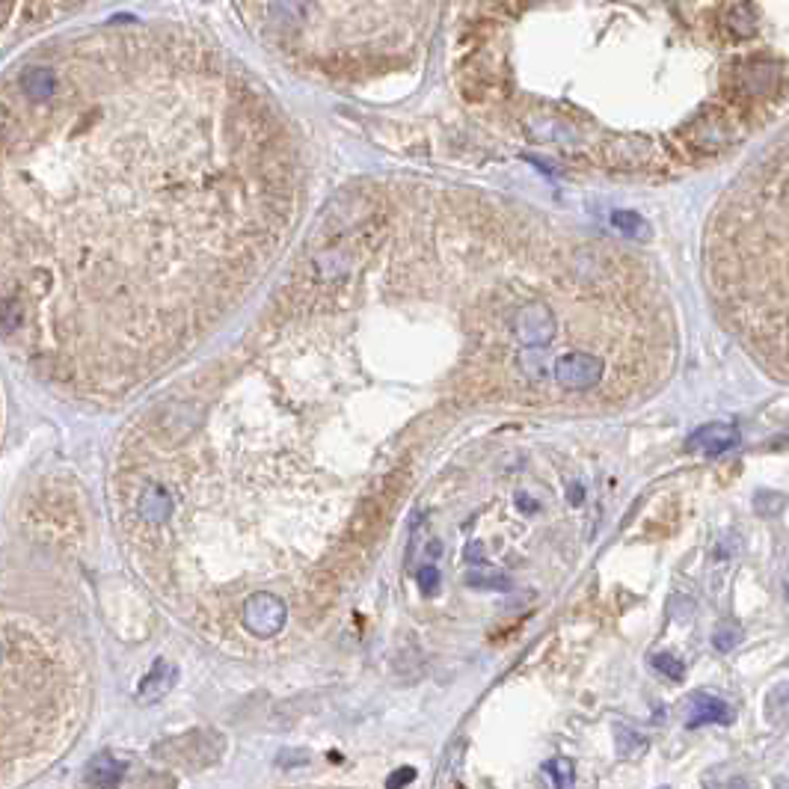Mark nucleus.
Returning <instances> with one entry per match:
<instances>
[{
    "label": "nucleus",
    "mask_w": 789,
    "mask_h": 789,
    "mask_svg": "<svg viewBox=\"0 0 789 789\" xmlns=\"http://www.w3.org/2000/svg\"><path fill=\"white\" fill-rule=\"evenodd\" d=\"M220 754H223V736L217 730H190L155 748V757L181 766V769H193V772L208 769L211 763L220 760Z\"/></svg>",
    "instance_id": "obj_2"
},
{
    "label": "nucleus",
    "mask_w": 789,
    "mask_h": 789,
    "mask_svg": "<svg viewBox=\"0 0 789 789\" xmlns=\"http://www.w3.org/2000/svg\"><path fill=\"white\" fill-rule=\"evenodd\" d=\"M712 641H715V650L727 653V650H733V647L739 644V629H736V626H721Z\"/></svg>",
    "instance_id": "obj_17"
},
{
    "label": "nucleus",
    "mask_w": 789,
    "mask_h": 789,
    "mask_svg": "<svg viewBox=\"0 0 789 789\" xmlns=\"http://www.w3.org/2000/svg\"><path fill=\"white\" fill-rule=\"evenodd\" d=\"M137 514L146 526H161L173 514V499L161 484H149L137 499Z\"/></svg>",
    "instance_id": "obj_7"
},
{
    "label": "nucleus",
    "mask_w": 789,
    "mask_h": 789,
    "mask_svg": "<svg viewBox=\"0 0 789 789\" xmlns=\"http://www.w3.org/2000/svg\"><path fill=\"white\" fill-rule=\"evenodd\" d=\"M739 442V434L727 425H706L701 431H695L692 439H689V448L695 451H703L706 457H715L727 448H733Z\"/></svg>",
    "instance_id": "obj_8"
},
{
    "label": "nucleus",
    "mask_w": 789,
    "mask_h": 789,
    "mask_svg": "<svg viewBox=\"0 0 789 789\" xmlns=\"http://www.w3.org/2000/svg\"><path fill=\"white\" fill-rule=\"evenodd\" d=\"M703 279L721 327L769 377L789 383V134L712 211Z\"/></svg>",
    "instance_id": "obj_1"
},
{
    "label": "nucleus",
    "mask_w": 789,
    "mask_h": 789,
    "mask_svg": "<svg viewBox=\"0 0 789 789\" xmlns=\"http://www.w3.org/2000/svg\"><path fill=\"white\" fill-rule=\"evenodd\" d=\"M413 778H416L413 769H407V772H395V775L386 781V787H407V784H413Z\"/></svg>",
    "instance_id": "obj_19"
},
{
    "label": "nucleus",
    "mask_w": 789,
    "mask_h": 789,
    "mask_svg": "<svg viewBox=\"0 0 789 789\" xmlns=\"http://www.w3.org/2000/svg\"><path fill=\"white\" fill-rule=\"evenodd\" d=\"M546 775L552 778V784L558 789L570 787L573 784V763L570 760H564V757H558V760H549L546 763Z\"/></svg>",
    "instance_id": "obj_14"
},
{
    "label": "nucleus",
    "mask_w": 789,
    "mask_h": 789,
    "mask_svg": "<svg viewBox=\"0 0 789 789\" xmlns=\"http://www.w3.org/2000/svg\"><path fill=\"white\" fill-rule=\"evenodd\" d=\"M309 594H312V603L315 606H327L336 594V582L333 576H315V582L309 585Z\"/></svg>",
    "instance_id": "obj_15"
},
{
    "label": "nucleus",
    "mask_w": 789,
    "mask_h": 789,
    "mask_svg": "<svg viewBox=\"0 0 789 789\" xmlns=\"http://www.w3.org/2000/svg\"><path fill=\"white\" fill-rule=\"evenodd\" d=\"M733 712L721 698L703 695L698 692L692 698V709H689V727H701V724H730Z\"/></svg>",
    "instance_id": "obj_9"
},
{
    "label": "nucleus",
    "mask_w": 789,
    "mask_h": 789,
    "mask_svg": "<svg viewBox=\"0 0 789 789\" xmlns=\"http://www.w3.org/2000/svg\"><path fill=\"white\" fill-rule=\"evenodd\" d=\"M401 481H404L401 472H395L389 481H383V484H380V487L362 502V508L356 511V520H353V528H351V537L356 543H365L371 534H377V528H380L383 517H386V511H389V505L395 502L398 490L404 487Z\"/></svg>",
    "instance_id": "obj_4"
},
{
    "label": "nucleus",
    "mask_w": 789,
    "mask_h": 789,
    "mask_svg": "<svg viewBox=\"0 0 789 789\" xmlns=\"http://www.w3.org/2000/svg\"><path fill=\"white\" fill-rule=\"evenodd\" d=\"M787 600H789V585H787Z\"/></svg>",
    "instance_id": "obj_20"
},
{
    "label": "nucleus",
    "mask_w": 789,
    "mask_h": 789,
    "mask_svg": "<svg viewBox=\"0 0 789 789\" xmlns=\"http://www.w3.org/2000/svg\"><path fill=\"white\" fill-rule=\"evenodd\" d=\"M514 333H517L520 345H526V348H546L558 336V318L552 315V309L546 303L528 300L526 306H520V312L514 318Z\"/></svg>",
    "instance_id": "obj_3"
},
{
    "label": "nucleus",
    "mask_w": 789,
    "mask_h": 789,
    "mask_svg": "<svg viewBox=\"0 0 789 789\" xmlns=\"http://www.w3.org/2000/svg\"><path fill=\"white\" fill-rule=\"evenodd\" d=\"M612 223L614 229H620L626 238H635V241H647V238H650L647 223H644L638 214H632V211H614Z\"/></svg>",
    "instance_id": "obj_13"
},
{
    "label": "nucleus",
    "mask_w": 789,
    "mask_h": 789,
    "mask_svg": "<svg viewBox=\"0 0 789 789\" xmlns=\"http://www.w3.org/2000/svg\"><path fill=\"white\" fill-rule=\"evenodd\" d=\"M125 775V766L119 760H113L110 754H98L92 757L87 766V784L92 787H116Z\"/></svg>",
    "instance_id": "obj_10"
},
{
    "label": "nucleus",
    "mask_w": 789,
    "mask_h": 789,
    "mask_svg": "<svg viewBox=\"0 0 789 789\" xmlns=\"http://www.w3.org/2000/svg\"><path fill=\"white\" fill-rule=\"evenodd\" d=\"M437 567H425L422 570V588H425V594H437Z\"/></svg>",
    "instance_id": "obj_18"
},
{
    "label": "nucleus",
    "mask_w": 789,
    "mask_h": 789,
    "mask_svg": "<svg viewBox=\"0 0 789 789\" xmlns=\"http://www.w3.org/2000/svg\"><path fill=\"white\" fill-rule=\"evenodd\" d=\"M18 89L24 92V98L30 104H48V101H54L60 81H57V72L51 66L30 63L18 72Z\"/></svg>",
    "instance_id": "obj_6"
},
{
    "label": "nucleus",
    "mask_w": 789,
    "mask_h": 789,
    "mask_svg": "<svg viewBox=\"0 0 789 789\" xmlns=\"http://www.w3.org/2000/svg\"><path fill=\"white\" fill-rule=\"evenodd\" d=\"M285 603L273 594H253L244 603V626L259 635V638H270L285 626Z\"/></svg>",
    "instance_id": "obj_5"
},
{
    "label": "nucleus",
    "mask_w": 789,
    "mask_h": 789,
    "mask_svg": "<svg viewBox=\"0 0 789 789\" xmlns=\"http://www.w3.org/2000/svg\"><path fill=\"white\" fill-rule=\"evenodd\" d=\"M727 27H730L739 39L754 36V33H757V15H754V9H751L748 3L733 6V9L727 12Z\"/></svg>",
    "instance_id": "obj_12"
},
{
    "label": "nucleus",
    "mask_w": 789,
    "mask_h": 789,
    "mask_svg": "<svg viewBox=\"0 0 789 789\" xmlns=\"http://www.w3.org/2000/svg\"><path fill=\"white\" fill-rule=\"evenodd\" d=\"M650 662H653V668H656V671L668 674L671 680H683V674H686L683 662H680L677 656H671V653H656Z\"/></svg>",
    "instance_id": "obj_16"
},
{
    "label": "nucleus",
    "mask_w": 789,
    "mask_h": 789,
    "mask_svg": "<svg viewBox=\"0 0 789 789\" xmlns=\"http://www.w3.org/2000/svg\"><path fill=\"white\" fill-rule=\"evenodd\" d=\"M173 683H176V671H173L167 662H155L152 674L140 683V692H137V695H143V701H155V698H164V692H167Z\"/></svg>",
    "instance_id": "obj_11"
}]
</instances>
